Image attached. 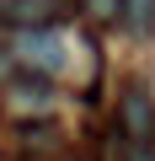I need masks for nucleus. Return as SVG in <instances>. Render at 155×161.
<instances>
[{"instance_id": "f257e3e1", "label": "nucleus", "mask_w": 155, "mask_h": 161, "mask_svg": "<svg viewBox=\"0 0 155 161\" xmlns=\"http://www.w3.org/2000/svg\"><path fill=\"white\" fill-rule=\"evenodd\" d=\"M16 64H22V75H54V70H64V43H59V32L54 27H27L22 38H16Z\"/></svg>"}, {"instance_id": "f03ea898", "label": "nucleus", "mask_w": 155, "mask_h": 161, "mask_svg": "<svg viewBox=\"0 0 155 161\" xmlns=\"http://www.w3.org/2000/svg\"><path fill=\"white\" fill-rule=\"evenodd\" d=\"M6 113H16L27 124L54 118V86H48L43 75H16L11 86H6Z\"/></svg>"}, {"instance_id": "7ed1b4c3", "label": "nucleus", "mask_w": 155, "mask_h": 161, "mask_svg": "<svg viewBox=\"0 0 155 161\" xmlns=\"http://www.w3.org/2000/svg\"><path fill=\"white\" fill-rule=\"evenodd\" d=\"M118 134H123L134 150L155 140V102H150L144 86H128V92L118 97Z\"/></svg>"}, {"instance_id": "20e7f679", "label": "nucleus", "mask_w": 155, "mask_h": 161, "mask_svg": "<svg viewBox=\"0 0 155 161\" xmlns=\"http://www.w3.org/2000/svg\"><path fill=\"white\" fill-rule=\"evenodd\" d=\"M75 11V0H0V27H48Z\"/></svg>"}, {"instance_id": "39448f33", "label": "nucleus", "mask_w": 155, "mask_h": 161, "mask_svg": "<svg viewBox=\"0 0 155 161\" xmlns=\"http://www.w3.org/2000/svg\"><path fill=\"white\" fill-rule=\"evenodd\" d=\"M118 22L134 38H150L155 32V0H123V6H118Z\"/></svg>"}, {"instance_id": "423d86ee", "label": "nucleus", "mask_w": 155, "mask_h": 161, "mask_svg": "<svg viewBox=\"0 0 155 161\" xmlns=\"http://www.w3.org/2000/svg\"><path fill=\"white\" fill-rule=\"evenodd\" d=\"M16 75H22V64H16V48H0V86H11Z\"/></svg>"}, {"instance_id": "0eeeda50", "label": "nucleus", "mask_w": 155, "mask_h": 161, "mask_svg": "<svg viewBox=\"0 0 155 161\" xmlns=\"http://www.w3.org/2000/svg\"><path fill=\"white\" fill-rule=\"evenodd\" d=\"M118 6H123V0H91V11H102V16H107V11H118Z\"/></svg>"}]
</instances>
